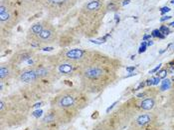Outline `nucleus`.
Masks as SVG:
<instances>
[{"label": "nucleus", "mask_w": 174, "mask_h": 130, "mask_svg": "<svg viewBox=\"0 0 174 130\" xmlns=\"http://www.w3.org/2000/svg\"><path fill=\"white\" fill-rule=\"evenodd\" d=\"M103 59L105 57L103 55L88 53V57L82 62L80 68L82 85L88 92H100L108 85L109 72L103 63Z\"/></svg>", "instance_id": "obj_1"}, {"label": "nucleus", "mask_w": 174, "mask_h": 130, "mask_svg": "<svg viewBox=\"0 0 174 130\" xmlns=\"http://www.w3.org/2000/svg\"><path fill=\"white\" fill-rule=\"evenodd\" d=\"M87 105L84 96L77 91H64L57 95L52 101V107L62 111L71 121Z\"/></svg>", "instance_id": "obj_2"}, {"label": "nucleus", "mask_w": 174, "mask_h": 130, "mask_svg": "<svg viewBox=\"0 0 174 130\" xmlns=\"http://www.w3.org/2000/svg\"><path fill=\"white\" fill-rule=\"evenodd\" d=\"M27 115L25 104H13L4 98L0 101V117H1V126L6 123V126H17L26 122Z\"/></svg>", "instance_id": "obj_3"}, {"label": "nucleus", "mask_w": 174, "mask_h": 130, "mask_svg": "<svg viewBox=\"0 0 174 130\" xmlns=\"http://www.w3.org/2000/svg\"><path fill=\"white\" fill-rule=\"evenodd\" d=\"M70 122L69 118L64 114L62 111L56 109V108L51 107V109L43 116L41 119V124L43 125H59L64 123Z\"/></svg>", "instance_id": "obj_4"}, {"label": "nucleus", "mask_w": 174, "mask_h": 130, "mask_svg": "<svg viewBox=\"0 0 174 130\" xmlns=\"http://www.w3.org/2000/svg\"><path fill=\"white\" fill-rule=\"evenodd\" d=\"M155 121V116L153 113H142L137 115L131 123V130H139L148 126L150 123Z\"/></svg>", "instance_id": "obj_5"}, {"label": "nucleus", "mask_w": 174, "mask_h": 130, "mask_svg": "<svg viewBox=\"0 0 174 130\" xmlns=\"http://www.w3.org/2000/svg\"><path fill=\"white\" fill-rule=\"evenodd\" d=\"M88 52L86 50H83V49H69L64 52V59L66 60H69V61H72V62H80L82 63L86 59V57L88 56Z\"/></svg>", "instance_id": "obj_6"}, {"label": "nucleus", "mask_w": 174, "mask_h": 130, "mask_svg": "<svg viewBox=\"0 0 174 130\" xmlns=\"http://www.w3.org/2000/svg\"><path fill=\"white\" fill-rule=\"evenodd\" d=\"M55 36H56V33H55V29L53 28V26L46 25L43 27V30L40 33V35L38 36L37 41H39L40 43L48 44L54 41Z\"/></svg>", "instance_id": "obj_7"}, {"label": "nucleus", "mask_w": 174, "mask_h": 130, "mask_svg": "<svg viewBox=\"0 0 174 130\" xmlns=\"http://www.w3.org/2000/svg\"><path fill=\"white\" fill-rule=\"evenodd\" d=\"M19 80L23 83L31 84V83H35L36 81H39L40 79H39L34 67H30L21 71V73L19 74Z\"/></svg>", "instance_id": "obj_8"}, {"label": "nucleus", "mask_w": 174, "mask_h": 130, "mask_svg": "<svg viewBox=\"0 0 174 130\" xmlns=\"http://www.w3.org/2000/svg\"><path fill=\"white\" fill-rule=\"evenodd\" d=\"M14 64L12 63H3L0 66V80L1 82L10 79L14 76Z\"/></svg>", "instance_id": "obj_9"}, {"label": "nucleus", "mask_w": 174, "mask_h": 130, "mask_svg": "<svg viewBox=\"0 0 174 130\" xmlns=\"http://www.w3.org/2000/svg\"><path fill=\"white\" fill-rule=\"evenodd\" d=\"M33 55H34V53H33L32 51H27V50L21 51V52H18L16 55H14V57L11 60V62L13 63L14 65L22 64V63L28 62L30 59H32Z\"/></svg>", "instance_id": "obj_10"}, {"label": "nucleus", "mask_w": 174, "mask_h": 130, "mask_svg": "<svg viewBox=\"0 0 174 130\" xmlns=\"http://www.w3.org/2000/svg\"><path fill=\"white\" fill-rule=\"evenodd\" d=\"M75 62L64 59L63 62L58 64V72L63 75H71L75 70Z\"/></svg>", "instance_id": "obj_11"}, {"label": "nucleus", "mask_w": 174, "mask_h": 130, "mask_svg": "<svg viewBox=\"0 0 174 130\" xmlns=\"http://www.w3.org/2000/svg\"><path fill=\"white\" fill-rule=\"evenodd\" d=\"M155 104H156V101H155L154 97H147V98H143L141 101L139 102V109L142 111H150L154 108Z\"/></svg>", "instance_id": "obj_12"}, {"label": "nucleus", "mask_w": 174, "mask_h": 130, "mask_svg": "<svg viewBox=\"0 0 174 130\" xmlns=\"http://www.w3.org/2000/svg\"><path fill=\"white\" fill-rule=\"evenodd\" d=\"M43 27H44V25H42L41 22L33 24L32 27L29 29V31H28V38L29 39L31 38V41L37 40L38 36L40 35V33L42 32V30H43Z\"/></svg>", "instance_id": "obj_13"}, {"label": "nucleus", "mask_w": 174, "mask_h": 130, "mask_svg": "<svg viewBox=\"0 0 174 130\" xmlns=\"http://www.w3.org/2000/svg\"><path fill=\"white\" fill-rule=\"evenodd\" d=\"M100 2L97 1V0H91L88 3H87L86 6H85V10H87L88 12L91 11H96L97 9H100Z\"/></svg>", "instance_id": "obj_14"}, {"label": "nucleus", "mask_w": 174, "mask_h": 130, "mask_svg": "<svg viewBox=\"0 0 174 130\" xmlns=\"http://www.w3.org/2000/svg\"><path fill=\"white\" fill-rule=\"evenodd\" d=\"M93 130H112V128L109 125V123L105 120V121H103V122L99 123V124H97L93 128Z\"/></svg>", "instance_id": "obj_15"}, {"label": "nucleus", "mask_w": 174, "mask_h": 130, "mask_svg": "<svg viewBox=\"0 0 174 130\" xmlns=\"http://www.w3.org/2000/svg\"><path fill=\"white\" fill-rule=\"evenodd\" d=\"M11 13L10 11L7 10L5 12H2V13H0V21H1V23L3 24L4 22H8L9 20L11 19Z\"/></svg>", "instance_id": "obj_16"}, {"label": "nucleus", "mask_w": 174, "mask_h": 130, "mask_svg": "<svg viewBox=\"0 0 174 130\" xmlns=\"http://www.w3.org/2000/svg\"><path fill=\"white\" fill-rule=\"evenodd\" d=\"M167 73H168V70H167V69H161V70H158L157 77H159L160 79H163V78L166 77Z\"/></svg>", "instance_id": "obj_17"}, {"label": "nucleus", "mask_w": 174, "mask_h": 130, "mask_svg": "<svg viewBox=\"0 0 174 130\" xmlns=\"http://www.w3.org/2000/svg\"><path fill=\"white\" fill-rule=\"evenodd\" d=\"M151 36H153V37H159V38H164V35L162 34V33L160 32L159 29H155L152 31V34Z\"/></svg>", "instance_id": "obj_18"}, {"label": "nucleus", "mask_w": 174, "mask_h": 130, "mask_svg": "<svg viewBox=\"0 0 174 130\" xmlns=\"http://www.w3.org/2000/svg\"><path fill=\"white\" fill-rule=\"evenodd\" d=\"M170 87V81L169 80H164L163 82H162V86H161V90H166L167 88H169Z\"/></svg>", "instance_id": "obj_19"}, {"label": "nucleus", "mask_w": 174, "mask_h": 130, "mask_svg": "<svg viewBox=\"0 0 174 130\" xmlns=\"http://www.w3.org/2000/svg\"><path fill=\"white\" fill-rule=\"evenodd\" d=\"M159 30H160V32L162 33L163 35H167V34H168V33L170 32V31H169V28H168L167 26H165V25H162V26H161Z\"/></svg>", "instance_id": "obj_20"}, {"label": "nucleus", "mask_w": 174, "mask_h": 130, "mask_svg": "<svg viewBox=\"0 0 174 130\" xmlns=\"http://www.w3.org/2000/svg\"><path fill=\"white\" fill-rule=\"evenodd\" d=\"M49 127H50L49 125H43V124H41L40 126H38V127L34 128L33 130H48Z\"/></svg>", "instance_id": "obj_21"}, {"label": "nucleus", "mask_w": 174, "mask_h": 130, "mask_svg": "<svg viewBox=\"0 0 174 130\" xmlns=\"http://www.w3.org/2000/svg\"><path fill=\"white\" fill-rule=\"evenodd\" d=\"M48 1L52 4H61V3L65 2L66 0H48Z\"/></svg>", "instance_id": "obj_22"}, {"label": "nucleus", "mask_w": 174, "mask_h": 130, "mask_svg": "<svg viewBox=\"0 0 174 130\" xmlns=\"http://www.w3.org/2000/svg\"><path fill=\"white\" fill-rule=\"evenodd\" d=\"M161 65H162V64H159L158 66H156V67H155V68L153 69V70H151L150 72H149V73H151V74H152V73H155V72H157V71L161 68Z\"/></svg>", "instance_id": "obj_23"}, {"label": "nucleus", "mask_w": 174, "mask_h": 130, "mask_svg": "<svg viewBox=\"0 0 174 130\" xmlns=\"http://www.w3.org/2000/svg\"><path fill=\"white\" fill-rule=\"evenodd\" d=\"M169 11H170V8H168V7L161 8V14H164V13H166V12H169Z\"/></svg>", "instance_id": "obj_24"}, {"label": "nucleus", "mask_w": 174, "mask_h": 130, "mask_svg": "<svg viewBox=\"0 0 174 130\" xmlns=\"http://www.w3.org/2000/svg\"><path fill=\"white\" fill-rule=\"evenodd\" d=\"M117 102H115V103H114V104H112V105H111V106H109V107L108 108V109H106V113H109V111H111V110L112 109V108H114V107H115V104H117Z\"/></svg>", "instance_id": "obj_25"}, {"label": "nucleus", "mask_w": 174, "mask_h": 130, "mask_svg": "<svg viewBox=\"0 0 174 130\" xmlns=\"http://www.w3.org/2000/svg\"><path fill=\"white\" fill-rule=\"evenodd\" d=\"M170 18H171V16H164V17H161L160 18V21L161 22H163V21H165V20H168V19H170Z\"/></svg>", "instance_id": "obj_26"}, {"label": "nucleus", "mask_w": 174, "mask_h": 130, "mask_svg": "<svg viewBox=\"0 0 174 130\" xmlns=\"http://www.w3.org/2000/svg\"><path fill=\"white\" fill-rule=\"evenodd\" d=\"M159 81H160V78L159 77L153 78V84H154V85H155V84H157V83H159Z\"/></svg>", "instance_id": "obj_27"}, {"label": "nucleus", "mask_w": 174, "mask_h": 130, "mask_svg": "<svg viewBox=\"0 0 174 130\" xmlns=\"http://www.w3.org/2000/svg\"><path fill=\"white\" fill-rule=\"evenodd\" d=\"M53 49H54L53 47H45V48H44V50H45V51H47V50H48V51H51V50H53Z\"/></svg>", "instance_id": "obj_28"}, {"label": "nucleus", "mask_w": 174, "mask_h": 130, "mask_svg": "<svg viewBox=\"0 0 174 130\" xmlns=\"http://www.w3.org/2000/svg\"><path fill=\"white\" fill-rule=\"evenodd\" d=\"M134 69H135V67H127L126 70L130 72V71H134Z\"/></svg>", "instance_id": "obj_29"}, {"label": "nucleus", "mask_w": 174, "mask_h": 130, "mask_svg": "<svg viewBox=\"0 0 174 130\" xmlns=\"http://www.w3.org/2000/svg\"><path fill=\"white\" fill-rule=\"evenodd\" d=\"M143 85H144V83H140L139 85H138V87H137V88H136V90L140 89V88H141V87H143Z\"/></svg>", "instance_id": "obj_30"}, {"label": "nucleus", "mask_w": 174, "mask_h": 130, "mask_svg": "<svg viewBox=\"0 0 174 130\" xmlns=\"http://www.w3.org/2000/svg\"><path fill=\"white\" fill-rule=\"evenodd\" d=\"M151 37V35H145L144 37H143V40H146V39H148V38H150Z\"/></svg>", "instance_id": "obj_31"}, {"label": "nucleus", "mask_w": 174, "mask_h": 130, "mask_svg": "<svg viewBox=\"0 0 174 130\" xmlns=\"http://www.w3.org/2000/svg\"><path fill=\"white\" fill-rule=\"evenodd\" d=\"M130 0H124V2L123 3V5H126V4H129Z\"/></svg>", "instance_id": "obj_32"}, {"label": "nucleus", "mask_w": 174, "mask_h": 130, "mask_svg": "<svg viewBox=\"0 0 174 130\" xmlns=\"http://www.w3.org/2000/svg\"><path fill=\"white\" fill-rule=\"evenodd\" d=\"M152 44H153V42L149 40V41H148V43H147V45H152Z\"/></svg>", "instance_id": "obj_33"}, {"label": "nucleus", "mask_w": 174, "mask_h": 130, "mask_svg": "<svg viewBox=\"0 0 174 130\" xmlns=\"http://www.w3.org/2000/svg\"><path fill=\"white\" fill-rule=\"evenodd\" d=\"M169 25H170V26H172V27H174V21H173V22H172V23H170V24H169Z\"/></svg>", "instance_id": "obj_34"}, {"label": "nucleus", "mask_w": 174, "mask_h": 130, "mask_svg": "<svg viewBox=\"0 0 174 130\" xmlns=\"http://www.w3.org/2000/svg\"><path fill=\"white\" fill-rule=\"evenodd\" d=\"M170 2H171L172 4H174V0H171V1H170Z\"/></svg>", "instance_id": "obj_35"}, {"label": "nucleus", "mask_w": 174, "mask_h": 130, "mask_svg": "<svg viewBox=\"0 0 174 130\" xmlns=\"http://www.w3.org/2000/svg\"><path fill=\"white\" fill-rule=\"evenodd\" d=\"M172 82H174V75H173V77H172Z\"/></svg>", "instance_id": "obj_36"}]
</instances>
